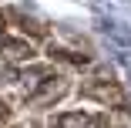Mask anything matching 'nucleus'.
Returning <instances> with one entry per match:
<instances>
[{"mask_svg":"<svg viewBox=\"0 0 131 128\" xmlns=\"http://www.w3.org/2000/svg\"><path fill=\"white\" fill-rule=\"evenodd\" d=\"M88 98H94V101H101V105H111V108H118L121 105V101H124V91L114 84V81H88L84 88H81Z\"/></svg>","mask_w":131,"mask_h":128,"instance_id":"f257e3e1","label":"nucleus"},{"mask_svg":"<svg viewBox=\"0 0 131 128\" xmlns=\"http://www.w3.org/2000/svg\"><path fill=\"white\" fill-rule=\"evenodd\" d=\"M64 91H67V81H64V78H44V81H40V91H37L30 101H34V105H50V101H57Z\"/></svg>","mask_w":131,"mask_h":128,"instance_id":"f03ea898","label":"nucleus"},{"mask_svg":"<svg viewBox=\"0 0 131 128\" xmlns=\"http://www.w3.org/2000/svg\"><path fill=\"white\" fill-rule=\"evenodd\" d=\"M0 54H4L7 61H30L34 47L27 41H0Z\"/></svg>","mask_w":131,"mask_h":128,"instance_id":"7ed1b4c3","label":"nucleus"},{"mask_svg":"<svg viewBox=\"0 0 131 128\" xmlns=\"http://www.w3.org/2000/svg\"><path fill=\"white\" fill-rule=\"evenodd\" d=\"M97 121L91 115H81V111H71V115H61L57 118V128H94Z\"/></svg>","mask_w":131,"mask_h":128,"instance_id":"20e7f679","label":"nucleus"},{"mask_svg":"<svg viewBox=\"0 0 131 128\" xmlns=\"http://www.w3.org/2000/svg\"><path fill=\"white\" fill-rule=\"evenodd\" d=\"M14 20L20 24V31H24V34H27V31H30L34 37H40V34H47V24H44V20H34V17H27L24 10H14Z\"/></svg>","mask_w":131,"mask_h":128,"instance_id":"39448f33","label":"nucleus"},{"mask_svg":"<svg viewBox=\"0 0 131 128\" xmlns=\"http://www.w3.org/2000/svg\"><path fill=\"white\" fill-rule=\"evenodd\" d=\"M0 31H4V14H0Z\"/></svg>","mask_w":131,"mask_h":128,"instance_id":"423d86ee","label":"nucleus"}]
</instances>
